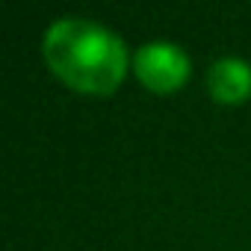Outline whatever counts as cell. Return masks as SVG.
I'll use <instances>...</instances> for the list:
<instances>
[{"instance_id": "1", "label": "cell", "mask_w": 251, "mask_h": 251, "mask_svg": "<svg viewBox=\"0 0 251 251\" xmlns=\"http://www.w3.org/2000/svg\"><path fill=\"white\" fill-rule=\"evenodd\" d=\"M42 53L59 80L89 95H109L127 71L121 36L92 18H56L45 30Z\"/></svg>"}, {"instance_id": "2", "label": "cell", "mask_w": 251, "mask_h": 251, "mask_svg": "<svg viewBox=\"0 0 251 251\" xmlns=\"http://www.w3.org/2000/svg\"><path fill=\"white\" fill-rule=\"evenodd\" d=\"M189 68H192V62H189L186 50L166 39L148 42L133 53L136 77L154 92H172V89L183 86V80L189 77Z\"/></svg>"}, {"instance_id": "3", "label": "cell", "mask_w": 251, "mask_h": 251, "mask_svg": "<svg viewBox=\"0 0 251 251\" xmlns=\"http://www.w3.org/2000/svg\"><path fill=\"white\" fill-rule=\"evenodd\" d=\"M207 89L222 103H239L251 95V65L239 56H222L207 71Z\"/></svg>"}]
</instances>
